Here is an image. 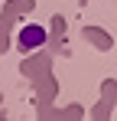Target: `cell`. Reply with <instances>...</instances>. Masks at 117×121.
I'll return each mask as SVG.
<instances>
[{"instance_id":"6da1fadb","label":"cell","mask_w":117,"mask_h":121,"mask_svg":"<svg viewBox=\"0 0 117 121\" xmlns=\"http://www.w3.org/2000/svg\"><path fill=\"white\" fill-rule=\"evenodd\" d=\"M46 43V30L42 26H33V23H26L23 30H20V49L23 52H29V49H39Z\"/></svg>"}]
</instances>
